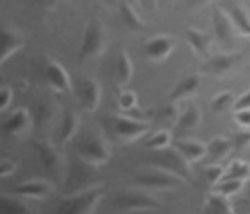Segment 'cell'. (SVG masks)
Instances as JSON below:
<instances>
[{
	"instance_id": "cell-31",
	"label": "cell",
	"mask_w": 250,
	"mask_h": 214,
	"mask_svg": "<svg viewBox=\"0 0 250 214\" xmlns=\"http://www.w3.org/2000/svg\"><path fill=\"white\" fill-rule=\"evenodd\" d=\"M117 106L121 112H127L138 106V96H136L134 89L129 87H119V96H117Z\"/></svg>"
},
{
	"instance_id": "cell-28",
	"label": "cell",
	"mask_w": 250,
	"mask_h": 214,
	"mask_svg": "<svg viewBox=\"0 0 250 214\" xmlns=\"http://www.w3.org/2000/svg\"><path fill=\"white\" fill-rule=\"evenodd\" d=\"M223 178H233V180H250V163L244 159H231L225 166V176Z\"/></svg>"
},
{
	"instance_id": "cell-10",
	"label": "cell",
	"mask_w": 250,
	"mask_h": 214,
	"mask_svg": "<svg viewBox=\"0 0 250 214\" xmlns=\"http://www.w3.org/2000/svg\"><path fill=\"white\" fill-rule=\"evenodd\" d=\"M32 144H34V150L39 153V159L42 166H45L47 172L51 174L53 178H62V170H64V163L62 161L64 159H62L60 150L47 140H34Z\"/></svg>"
},
{
	"instance_id": "cell-3",
	"label": "cell",
	"mask_w": 250,
	"mask_h": 214,
	"mask_svg": "<svg viewBox=\"0 0 250 214\" xmlns=\"http://www.w3.org/2000/svg\"><path fill=\"white\" fill-rule=\"evenodd\" d=\"M148 163L155 168L167 170V172L180 176L185 182H193V172H191V163L180 155V150L176 147L164 149V150H151Z\"/></svg>"
},
{
	"instance_id": "cell-38",
	"label": "cell",
	"mask_w": 250,
	"mask_h": 214,
	"mask_svg": "<svg viewBox=\"0 0 250 214\" xmlns=\"http://www.w3.org/2000/svg\"><path fill=\"white\" fill-rule=\"evenodd\" d=\"M233 121H235L237 128H248L250 129V108L248 110H235Z\"/></svg>"
},
{
	"instance_id": "cell-6",
	"label": "cell",
	"mask_w": 250,
	"mask_h": 214,
	"mask_svg": "<svg viewBox=\"0 0 250 214\" xmlns=\"http://www.w3.org/2000/svg\"><path fill=\"white\" fill-rule=\"evenodd\" d=\"M77 157H81V159H85V161H89L93 163V166H106V163L110 161V149H108V144H106L102 138L96 136V134H83L77 140Z\"/></svg>"
},
{
	"instance_id": "cell-32",
	"label": "cell",
	"mask_w": 250,
	"mask_h": 214,
	"mask_svg": "<svg viewBox=\"0 0 250 214\" xmlns=\"http://www.w3.org/2000/svg\"><path fill=\"white\" fill-rule=\"evenodd\" d=\"M233 104H235V98L231 91H221L216 93L214 100H212V112L221 115V112H227V110H233Z\"/></svg>"
},
{
	"instance_id": "cell-29",
	"label": "cell",
	"mask_w": 250,
	"mask_h": 214,
	"mask_svg": "<svg viewBox=\"0 0 250 214\" xmlns=\"http://www.w3.org/2000/svg\"><path fill=\"white\" fill-rule=\"evenodd\" d=\"M170 147H174L170 129H157L155 134H151L146 138V149L148 150H164V149H170Z\"/></svg>"
},
{
	"instance_id": "cell-41",
	"label": "cell",
	"mask_w": 250,
	"mask_h": 214,
	"mask_svg": "<svg viewBox=\"0 0 250 214\" xmlns=\"http://www.w3.org/2000/svg\"><path fill=\"white\" fill-rule=\"evenodd\" d=\"M41 4H45V7H53V4H58V2H62V0H39Z\"/></svg>"
},
{
	"instance_id": "cell-13",
	"label": "cell",
	"mask_w": 250,
	"mask_h": 214,
	"mask_svg": "<svg viewBox=\"0 0 250 214\" xmlns=\"http://www.w3.org/2000/svg\"><path fill=\"white\" fill-rule=\"evenodd\" d=\"M244 58V51H233V53H218V55H210L204 62L202 72L210 74V77H221L227 70H231L237 62Z\"/></svg>"
},
{
	"instance_id": "cell-26",
	"label": "cell",
	"mask_w": 250,
	"mask_h": 214,
	"mask_svg": "<svg viewBox=\"0 0 250 214\" xmlns=\"http://www.w3.org/2000/svg\"><path fill=\"white\" fill-rule=\"evenodd\" d=\"M119 9H121V17L125 21V26H127L129 30H142V26H145V17H142V11H138V7L136 4H132L129 0H123L121 4H119Z\"/></svg>"
},
{
	"instance_id": "cell-19",
	"label": "cell",
	"mask_w": 250,
	"mask_h": 214,
	"mask_svg": "<svg viewBox=\"0 0 250 214\" xmlns=\"http://www.w3.org/2000/svg\"><path fill=\"white\" fill-rule=\"evenodd\" d=\"M174 147L180 150V155L189 163L204 161L206 155H208V142L195 140V138H180V140L174 142Z\"/></svg>"
},
{
	"instance_id": "cell-21",
	"label": "cell",
	"mask_w": 250,
	"mask_h": 214,
	"mask_svg": "<svg viewBox=\"0 0 250 214\" xmlns=\"http://www.w3.org/2000/svg\"><path fill=\"white\" fill-rule=\"evenodd\" d=\"M30 125H32V117L28 115V110L21 108V110H13L7 119H4L2 129L7 136H21L28 131Z\"/></svg>"
},
{
	"instance_id": "cell-39",
	"label": "cell",
	"mask_w": 250,
	"mask_h": 214,
	"mask_svg": "<svg viewBox=\"0 0 250 214\" xmlns=\"http://www.w3.org/2000/svg\"><path fill=\"white\" fill-rule=\"evenodd\" d=\"M250 108V89H246L244 93L235 98V104H233V112L235 110H248Z\"/></svg>"
},
{
	"instance_id": "cell-15",
	"label": "cell",
	"mask_w": 250,
	"mask_h": 214,
	"mask_svg": "<svg viewBox=\"0 0 250 214\" xmlns=\"http://www.w3.org/2000/svg\"><path fill=\"white\" fill-rule=\"evenodd\" d=\"M11 191L23 199H39L41 201V199L51 197L53 187L45 180H21V182H17V185L11 187Z\"/></svg>"
},
{
	"instance_id": "cell-25",
	"label": "cell",
	"mask_w": 250,
	"mask_h": 214,
	"mask_svg": "<svg viewBox=\"0 0 250 214\" xmlns=\"http://www.w3.org/2000/svg\"><path fill=\"white\" fill-rule=\"evenodd\" d=\"M79 128H81L79 112H74L72 108H66L64 117H62V125H60V142H70L79 134Z\"/></svg>"
},
{
	"instance_id": "cell-40",
	"label": "cell",
	"mask_w": 250,
	"mask_h": 214,
	"mask_svg": "<svg viewBox=\"0 0 250 214\" xmlns=\"http://www.w3.org/2000/svg\"><path fill=\"white\" fill-rule=\"evenodd\" d=\"M142 7H148V9H157V0H138Z\"/></svg>"
},
{
	"instance_id": "cell-12",
	"label": "cell",
	"mask_w": 250,
	"mask_h": 214,
	"mask_svg": "<svg viewBox=\"0 0 250 214\" xmlns=\"http://www.w3.org/2000/svg\"><path fill=\"white\" fill-rule=\"evenodd\" d=\"M77 100H79L81 108H83L85 112L98 110L100 102H102V87H100V83H96V81H91V79H83L77 85Z\"/></svg>"
},
{
	"instance_id": "cell-2",
	"label": "cell",
	"mask_w": 250,
	"mask_h": 214,
	"mask_svg": "<svg viewBox=\"0 0 250 214\" xmlns=\"http://www.w3.org/2000/svg\"><path fill=\"white\" fill-rule=\"evenodd\" d=\"M98 180H100L98 166H93V163L77 157V159L70 163V172L66 176L64 195H72V193H81V191H87V189H93L98 185Z\"/></svg>"
},
{
	"instance_id": "cell-27",
	"label": "cell",
	"mask_w": 250,
	"mask_h": 214,
	"mask_svg": "<svg viewBox=\"0 0 250 214\" xmlns=\"http://www.w3.org/2000/svg\"><path fill=\"white\" fill-rule=\"evenodd\" d=\"M202 210L204 212H233L235 206H233V201H231V197H225V195L212 191L208 197H206V204Z\"/></svg>"
},
{
	"instance_id": "cell-44",
	"label": "cell",
	"mask_w": 250,
	"mask_h": 214,
	"mask_svg": "<svg viewBox=\"0 0 250 214\" xmlns=\"http://www.w3.org/2000/svg\"><path fill=\"white\" fill-rule=\"evenodd\" d=\"M248 187H250V180H248Z\"/></svg>"
},
{
	"instance_id": "cell-4",
	"label": "cell",
	"mask_w": 250,
	"mask_h": 214,
	"mask_svg": "<svg viewBox=\"0 0 250 214\" xmlns=\"http://www.w3.org/2000/svg\"><path fill=\"white\" fill-rule=\"evenodd\" d=\"M102 197H104V189H100V187L66 195L58 204V214H91V212H96Z\"/></svg>"
},
{
	"instance_id": "cell-36",
	"label": "cell",
	"mask_w": 250,
	"mask_h": 214,
	"mask_svg": "<svg viewBox=\"0 0 250 214\" xmlns=\"http://www.w3.org/2000/svg\"><path fill=\"white\" fill-rule=\"evenodd\" d=\"M225 176V166L223 163H212V166H206V180L208 185H216Z\"/></svg>"
},
{
	"instance_id": "cell-14",
	"label": "cell",
	"mask_w": 250,
	"mask_h": 214,
	"mask_svg": "<svg viewBox=\"0 0 250 214\" xmlns=\"http://www.w3.org/2000/svg\"><path fill=\"white\" fill-rule=\"evenodd\" d=\"M45 79L51 85L53 91L58 93H70L72 91V81L70 74L62 64H58L55 60H47L45 62Z\"/></svg>"
},
{
	"instance_id": "cell-17",
	"label": "cell",
	"mask_w": 250,
	"mask_h": 214,
	"mask_svg": "<svg viewBox=\"0 0 250 214\" xmlns=\"http://www.w3.org/2000/svg\"><path fill=\"white\" fill-rule=\"evenodd\" d=\"M23 47V34L17 28L4 26L0 32V62H7L11 55L17 53Z\"/></svg>"
},
{
	"instance_id": "cell-9",
	"label": "cell",
	"mask_w": 250,
	"mask_h": 214,
	"mask_svg": "<svg viewBox=\"0 0 250 214\" xmlns=\"http://www.w3.org/2000/svg\"><path fill=\"white\" fill-rule=\"evenodd\" d=\"M235 32H237L235 26L231 23L227 13H225L221 7L212 11V34H214V41L218 43V45L225 47V49L233 47Z\"/></svg>"
},
{
	"instance_id": "cell-35",
	"label": "cell",
	"mask_w": 250,
	"mask_h": 214,
	"mask_svg": "<svg viewBox=\"0 0 250 214\" xmlns=\"http://www.w3.org/2000/svg\"><path fill=\"white\" fill-rule=\"evenodd\" d=\"M13 98H15L13 87L4 83L2 87H0V112H7L11 108V104H13Z\"/></svg>"
},
{
	"instance_id": "cell-18",
	"label": "cell",
	"mask_w": 250,
	"mask_h": 214,
	"mask_svg": "<svg viewBox=\"0 0 250 214\" xmlns=\"http://www.w3.org/2000/svg\"><path fill=\"white\" fill-rule=\"evenodd\" d=\"M233 140L225 136H218L214 140L208 142V155L204 159V166H212V163H223L229 159V155L233 153Z\"/></svg>"
},
{
	"instance_id": "cell-34",
	"label": "cell",
	"mask_w": 250,
	"mask_h": 214,
	"mask_svg": "<svg viewBox=\"0 0 250 214\" xmlns=\"http://www.w3.org/2000/svg\"><path fill=\"white\" fill-rule=\"evenodd\" d=\"M0 210H2V214H23V212H28V208L17 199L2 197L0 199Z\"/></svg>"
},
{
	"instance_id": "cell-1",
	"label": "cell",
	"mask_w": 250,
	"mask_h": 214,
	"mask_svg": "<svg viewBox=\"0 0 250 214\" xmlns=\"http://www.w3.org/2000/svg\"><path fill=\"white\" fill-rule=\"evenodd\" d=\"M110 208L121 212H142V210H164V204L157 201L146 189H121L115 193Z\"/></svg>"
},
{
	"instance_id": "cell-42",
	"label": "cell",
	"mask_w": 250,
	"mask_h": 214,
	"mask_svg": "<svg viewBox=\"0 0 250 214\" xmlns=\"http://www.w3.org/2000/svg\"><path fill=\"white\" fill-rule=\"evenodd\" d=\"M172 2H176V0H157V7H167Z\"/></svg>"
},
{
	"instance_id": "cell-16",
	"label": "cell",
	"mask_w": 250,
	"mask_h": 214,
	"mask_svg": "<svg viewBox=\"0 0 250 214\" xmlns=\"http://www.w3.org/2000/svg\"><path fill=\"white\" fill-rule=\"evenodd\" d=\"M172 51H174V41L170 39V36H166V34L153 36V39H148L146 45H145V55L151 62H155V64L167 60L172 55Z\"/></svg>"
},
{
	"instance_id": "cell-43",
	"label": "cell",
	"mask_w": 250,
	"mask_h": 214,
	"mask_svg": "<svg viewBox=\"0 0 250 214\" xmlns=\"http://www.w3.org/2000/svg\"><path fill=\"white\" fill-rule=\"evenodd\" d=\"M104 2H106V4H115L117 0H104Z\"/></svg>"
},
{
	"instance_id": "cell-8",
	"label": "cell",
	"mask_w": 250,
	"mask_h": 214,
	"mask_svg": "<svg viewBox=\"0 0 250 214\" xmlns=\"http://www.w3.org/2000/svg\"><path fill=\"white\" fill-rule=\"evenodd\" d=\"M112 131L121 142H134L138 140L140 136H145L148 131V121H140V119L127 117V115H117L110 119Z\"/></svg>"
},
{
	"instance_id": "cell-20",
	"label": "cell",
	"mask_w": 250,
	"mask_h": 214,
	"mask_svg": "<svg viewBox=\"0 0 250 214\" xmlns=\"http://www.w3.org/2000/svg\"><path fill=\"white\" fill-rule=\"evenodd\" d=\"M115 81L119 87H127L132 83V77H134V62H132V55H129L125 49H119L117 58H115Z\"/></svg>"
},
{
	"instance_id": "cell-37",
	"label": "cell",
	"mask_w": 250,
	"mask_h": 214,
	"mask_svg": "<svg viewBox=\"0 0 250 214\" xmlns=\"http://www.w3.org/2000/svg\"><path fill=\"white\" fill-rule=\"evenodd\" d=\"M17 170V161L11 159V157H2V161H0V178H9V176H13Z\"/></svg>"
},
{
	"instance_id": "cell-30",
	"label": "cell",
	"mask_w": 250,
	"mask_h": 214,
	"mask_svg": "<svg viewBox=\"0 0 250 214\" xmlns=\"http://www.w3.org/2000/svg\"><path fill=\"white\" fill-rule=\"evenodd\" d=\"M246 187L244 180H233V178H221L216 185H212V191L225 195V197H235L242 189Z\"/></svg>"
},
{
	"instance_id": "cell-23",
	"label": "cell",
	"mask_w": 250,
	"mask_h": 214,
	"mask_svg": "<svg viewBox=\"0 0 250 214\" xmlns=\"http://www.w3.org/2000/svg\"><path fill=\"white\" fill-rule=\"evenodd\" d=\"M197 89H199V77L197 74H187V77L180 79L176 83V87L172 89L170 100L174 104H178V102H183V100H189Z\"/></svg>"
},
{
	"instance_id": "cell-11",
	"label": "cell",
	"mask_w": 250,
	"mask_h": 214,
	"mask_svg": "<svg viewBox=\"0 0 250 214\" xmlns=\"http://www.w3.org/2000/svg\"><path fill=\"white\" fill-rule=\"evenodd\" d=\"M218 7L227 13L231 23H233L237 30V34L250 36V11L244 7V4H240L237 0H221Z\"/></svg>"
},
{
	"instance_id": "cell-33",
	"label": "cell",
	"mask_w": 250,
	"mask_h": 214,
	"mask_svg": "<svg viewBox=\"0 0 250 214\" xmlns=\"http://www.w3.org/2000/svg\"><path fill=\"white\" fill-rule=\"evenodd\" d=\"M231 140H233L235 150H244L246 147H250V129L248 128H237L233 134H231Z\"/></svg>"
},
{
	"instance_id": "cell-7",
	"label": "cell",
	"mask_w": 250,
	"mask_h": 214,
	"mask_svg": "<svg viewBox=\"0 0 250 214\" xmlns=\"http://www.w3.org/2000/svg\"><path fill=\"white\" fill-rule=\"evenodd\" d=\"M104 47H106V32H104L102 21L91 20L85 28L83 43H81V51H79V60L87 62V60L98 58V55L104 51Z\"/></svg>"
},
{
	"instance_id": "cell-24",
	"label": "cell",
	"mask_w": 250,
	"mask_h": 214,
	"mask_svg": "<svg viewBox=\"0 0 250 214\" xmlns=\"http://www.w3.org/2000/svg\"><path fill=\"white\" fill-rule=\"evenodd\" d=\"M185 39L195 55H199V58H204V60L210 58V39L206 32H202V30H197V28H187Z\"/></svg>"
},
{
	"instance_id": "cell-5",
	"label": "cell",
	"mask_w": 250,
	"mask_h": 214,
	"mask_svg": "<svg viewBox=\"0 0 250 214\" xmlns=\"http://www.w3.org/2000/svg\"><path fill=\"white\" fill-rule=\"evenodd\" d=\"M134 182H136V187H142V189H146V191H172V189L183 185L185 180L176 174L167 172V170L151 166L148 170L136 172Z\"/></svg>"
},
{
	"instance_id": "cell-22",
	"label": "cell",
	"mask_w": 250,
	"mask_h": 214,
	"mask_svg": "<svg viewBox=\"0 0 250 214\" xmlns=\"http://www.w3.org/2000/svg\"><path fill=\"white\" fill-rule=\"evenodd\" d=\"M199 121H202V112H199V106L197 104H185V106H180V110H178V117H176V121H174V128L176 129H193V128H197Z\"/></svg>"
}]
</instances>
